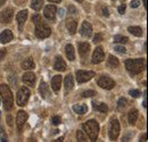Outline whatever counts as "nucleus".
<instances>
[{
  "instance_id": "f257e3e1",
  "label": "nucleus",
  "mask_w": 148,
  "mask_h": 142,
  "mask_svg": "<svg viewBox=\"0 0 148 142\" xmlns=\"http://www.w3.org/2000/svg\"><path fill=\"white\" fill-rule=\"evenodd\" d=\"M146 60L145 58H139V59H128L125 60V67L131 74H140L145 70Z\"/></svg>"
},
{
  "instance_id": "f03ea898",
  "label": "nucleus",
  "mask_w": 148,
  "mask_h": 142,
  "mask_svg": "<svg viewBox=\"0 0 148 142\" xmlns=\"http://www.w3.org/2000/svg\"><path fill=\"white\" fill-rule=\"evenodd\" d=\"M0 96L3 100V107L6 110H10L13 108V104H14V97L13 93L9 89L8 85L6 84H1L0 85Z\"/></svg>"
},
{
  "instance_id": "7ed1b4c3",
  "label": "nucleus",
  "mask_w": 148,
  "mask_h": 142,
  "mask_svg": "<svg viewBox=\"0 0 148 142\" xmlns=\"http://www.w3.org/2000/svg\"><path fill=\"white\" fill-rule=\"evenodd\" d=\"M82 128L88 134V137L91 141L97 140V137H98V133H99V124H98L97 121H95V119L88 121L87 123L82 125Z\"/></svg>"
},
{
  "instance_id": "20e7f679",
  "label": "nucleus",
  "mask_w": 148,
  "mask_h": 142,
  "mask_svg": "<svg viewBox=\"0 0 148 142\" xmlns=\"http://www.w3.org/2000/svg\"><path fill=\"white\" fill-rule=\"evenodd\" d=\"M50 33H51V30H50V27L47 24L42 23L41 20L38 22L37 24H36V36L39 39L48 38V36H50Z\"/></svg>"
},
{
  "instance_id": "39448f33",
  "label": "nucleus",
  "mask_w": 148,
  "mask_h": 142,
  "mask_svg": "<svg viewBox=\"0 0 148 142\" xmlns=\"http://www.w3.org/2000/svg\"><path fill=\"white\" fill-rule=\"evenodd\" d=\"M29 98H30V90L25 87L21 88L19 91L17 92V97H16V102L18 106H25L29 101Z\"/></svg>"
},
{
  "instance_id": "423d86ee",
  "label": "nucleus",
  "mask_w": 148,
  "mask_h": 142,
  "mask_svg": "<svg viewBox=\"0 0 148 142\" xmlns=\"http://www.w3.org/2000/svg\"><path fill=\"white\" fill-rule=\"evenodd\" d=\"M97 83L98 85L101 88V89H105V90H111L115 87V82L114 80L107 76V75H101L98 80H97Z\"/></svg>"
},
{
  "instance_id": "0eeeda50",
  "label": "nucleus",
  "mask_w": 148,
  "mask_h": 142,
  "mask_svg": "<svg viewBox=\"0 0 148 142\" xmlns=\"http://www.w3.org/2000/svg\"><path fill=\"white\" fill-rule=\"evenodd\" d=\"M120 134V123L116 118H112L111 127H110V139L116 140Z\"/></svg>"
},
{
  "instance_id": "6e6552de",
  "label": "nucleus",
  "mask_w": 148,
  "mask_h": 142,
  "mask_svg": "<svg viewBox=\"0 0 148 142\" xmlns=\"http://www.w3.org/2000/svg\"><path fill=\"white\" fill-rule=\"evenodd\" d=\"M95 76V72H87V71H77L76 72V81L79 83H84L91 80Z\"/></svg>"
},
{
  "instance_id": "1a4fd4ad",
  "label": "nucleus",
  "mask_w": 148,
  "mask_h": 142,
  "mask_svg": "<svg viewBox=\"0 0 148 142\" xmlns=\"http://www.w3.org/2000/svg\"><path fill=\"white\" fill-rule=\"evenodd\" d=\"M14 17V10L13 8H6L0 13V22L1 23H10Z\"/></svg>"
},
{
  "instance_id": "9d476101",
  "label": "nucleus",
  "mask_w": 148,
  "mask_h": 142,
  "mask_svg": "<svg viewBox=\"0 0 148 142\" xmlns=\"http://www.w3.org/2000/svg\"><path fill=\"white\" fill-rule=\"evenodd\" d=\"M104 58H105V55H104L103 48L101 47H97L92 53V58H91L92 64H99V63H101L104 60Z\"/></svg>"
},
{
  "instance_id": "9b49d317",
  "label": "nucleus",
  "mask_w": 148,
  "mask_h": 142,
  "mask_svg": "<svg viewBox=\"0 0 148 142\" xmlns=\"http://www.w3.org/2000/svg\"><path fill=\"white\" fill-rule=\"evenodd\" d=\"M26 121H27V114L24 110H19L17 113V116H16V124L18 127V131H22L23 125L25 124Z\"/></svg>"
},
{
  "instance_id": "f8f14e48",
  "label": "nucleus",
  "mask_w": 148,
  "mask_h": 142,
  "mask_svg": "<svg viewBox=\"0 0 148 142\" xmlns=\"http://www.w3.org/2000/svg\"><path fill=\"white\" fill-rule=\"evenodd\" d=\"M80 33L81 36H86V38H89L92 34V26L90 23H88L87 20H84L81 25V29H80Z\"/></svg>"
},
{
  "instance_id": "ddd939ff",
  "label": "nucleus",
  "mask_w": 148,
  "mask_h": 142,
  "mask_svg": "<svg viewBox=\"0 0 148 142\" xmlns=\"http://www.w3.org/2000/svg\"><path fill=\"white\" fill-rule=\"evenodd\" d=\"M56 6L54 5H49L45 8V16L46 18H48L49 20H55L56 17Z\"/></svg>"
},
{
  "instance_id": "4468645a",
  "label": "nucleus",
  "mask_w": 148,
  "mask_h": 142,
  "mask_svg": "<svg viewBox=\"0 0 148 142\" xmlns=\"http://www.w3.org/2000/svg\"><path fill=\"white\" fill-rule=\"evenodd\" d=\"M23 82L30 87H33L36 83V75L32 72H27L23 75Z\"/></svg>"
},
{
  "instance_id": "2eb2a0df",
  "label": "nucleus",
  "mask_w": 148,
  "mask_h": 142,
  "mask_svg": "<svg viewBox=\"0 0 148 142\" xmlns=\"http://www.w3.org/2000/svg\"><path fill=\"white\" fill-rule=\"evenodd\" d=\"M77 48H79V53L81 55V57H86L89 51H90V44L88 42H80L77 43Z\"/></svg>"
},
{
  "instance_id": "dca6fc26",
  "label": "nucleus",
  "mask_w": 148,
  "mask_h": 142,
  "mask_svg": "<svg viewBox=\"0 0 148 142\" xmlns=\"http://www.w3.org/2000/svg\"><path fill=\"white\" fill-rule=\"evenodd\" d=\"M54 68L58 72H64L66 70V63L64 61V59L62 57H56L55 64H54Z\"/></svg>"
},
{
  "instance_id": "f3484780",
  "label": "nucleus",
  "mask_w": 148,
  "mask_h": 142,
  "mask_svg": "<svg viewBox=\"0 0 148 142\" xmlns=\"http://www.w3.org/2000/svg\"><path fill=\"white\" fill-rule=\"evenodd\" d=\"M13 33H12V31L10 30H5L1 34H0V42L1 43H8L9 41H12L13 40Z\"/></svg>"
},
{
  "instance_id": "a211bd4d",
  "label": "nucleus",
  "mask_w": 148,
  "mask_h": 142,
  "mask_svg": "<svg viewBox=\"0 0 148 142\" xmlns=\"http://www.w3.org/2000/svg\"><path fill=\"white\" fill-rule=\"evenodd\" d=\"M26 18H27V10H21L18 14H17V16H16V19H17V22H18L19 30H22V27H23V24L25 23Z\"/></svg>"
},
{
  "instance_id": "6ab92c4d",
  "label": "nucleus",
  "mask_w": 148,
  "mask_h": 142,
  "mask_svg": "<svg viewBox=\"0 0 148 142\" xmlns=\"http://www.w3.org/2000/svg\"><path fill=\"white\" fill-rule=\"evenodd\" d=\"M60 84H62V76L60 75H56L51 79V89L54 91H59L60 89Z\"/></svg>"
},
{
  "instance_id": "aec40b11",
  "label": "nucleus",
  "mask_w": 148,
  "mask_h": 142,
  "mask_svg": "<svg viewBox=\"0 0 148 142\" xmlns=\"http://www.w3.org/2000/svg\"><path fill=\"white\" fill-rule=\"evenodd\" d=\"M39 91H40V94L42 98H47L50 93V90H49V85L46 83V82H41L40 83V87H39Z\"/></svg>"
},
{
  "instance_id": "412c9836",
  "label": "nucleus",
  "mask_w": 148,
  "mask_h": 142,
  "mask_svg": "<svg viewBox=\"0 0 148 142\" xmlns=\"http://www.w3.org/2000/svg\"><path fill=\"white\" fill-rule=\"evenodd\" d=\"M65 53H66V57L69 58V60L73 61L75 59V53H74V47L72 44H66L65 47Z\"/></svg>"
},
{
  "instance_id": "4be33fe9",
  "label": "nucleus",
  "mask_w": 148,
  "mask_h": 142,
  "mask_svg": "<svg viewBox=\"0 0 148 142\" xmlns=\"http://www.w3.org/2000/svg\"><path fill=\"white\" fill-rule=\"evenodd\" d=\"M21 66L23 70H32V68H34V61L32 58H26L25 60L22 61Z\"/></svg>"
},
{
  "instance_id": "5701e85b",
  "label": "nucleus",
  "mask_w": 148,
  "mask_h": 142,
  "mask_svg": "<svg viewBox=\"0 0 148 142\" xmlns=\"http://www.w3.org/2000/svg\"><path fill=\"white\" fill-rule=\"evenodd\" d=\"M66 27H67L70 34H74L75 31H76L77 24H76V22H75L74 19H69V20L66 22Z\"/></svg>"
},
{
  "instance_id": "b1692460",
  "label": "nucleus",
  "mask_w": 148,
  "mask_h": 142,
  "mask_svg": "<svg viewBox=\"0 0 148 142\" xmlns=\"http://www.w3.org/2000/svg\"><path fill=\"white\" fill-rule=\"evenodd\" d=\"M73 110L79 115H84L88 111V106L87 105H74Z\"/></svg>"
},
{
  "instance_id": "393cba45",
  "label": "nucleus",
  "mask_w": 148,
  "mask_h": 142,
  "mask_svg": "<svg viewBox=\"0 0 148 142\" xmlns=\"http://www.w3.org/2000/svg\"><path fill=\"white\" fill-rule=\"evenodd\" d=\"M64 84H65V89L67 90H71L73 88L74 85V81H73V76L71 74H69L66 77H65V81H64Z\"/></svg>"
},
{
  "instance_id": "a878e982",
  "label": "nucleus",
  "mask_w": 148,
  "mask_h": 142,
  "mask_svg": "<svg viewBox=\"0 0 148 142\" xmlns=\"http://www.w3.org/2000/svg\"><path fill=\"white\" fill-rule=\"evenodd\" d=\"M92 107L95 110H98L100 113H107L108 107L106 104H97V102H92Z\"/></svg>"
},
{
  "instance_id": "bb28decb",
  "label": "nucleus",
  "mask_w": 148,
  "mask_h": 142,
  "mask_svg": "<svg viewBox=\"0 0 148 142\" xmlns=\"http://www.w3.org/2000/svg\"><path fill=\"white\" fill-rule=\"evenodd\" d=\"M128 31H129L132 36H143V30H141V27H139V26H130L129 29H128Z\"/></svg>"
},
{
  "instance_id": "cd10ccee",
  "label": "nucleus",
  "mask_w": 148,
  "mask_h": 142,
  "mask_svg": "<svg viewBox=\"0 0 148 142\" xmlns=\"http://www.w3.org/2000/svg\"><path fill=\"white\" fill-rule=\"evenodd\" d=\"M138 119V110L137 109H131L129 113V123L134 124Z\"/></svg>"
},
{
  "instance_id": "c85d7f7f",
  "label": "nucleus",
  "mask_w": 148,
  "mask_h": 142,
  "mask_svg": "<svg viewBox=\"0 0 148 142\" xmlns=\"http://www.w3.org/2000/svg\"><path fill=\"white\" fill-rule=\"evenodd\" d=\"M107 65H108V67H111V68H115V67H117V66L120 65V63H119L117 58H115L114 56H110V57H108V60H107Z\"/></svg>"
},
{
  "instance_id": "c756f323",
  "label": "nucleus",
  "mask_w": 148,
  "mask_h": 142,
  "mask_svg": "<svg viewBox=\"0 0 148 142\" xmlns=\"http://www.w3.org/2000/svg\"><path fill=\"white\" fill-rule=\"evenodd\" d=\"M43 5V0H32V3H31V7L34 9V10H40L41 7Z\"/></svg>"
},
{
  "instance_id": "7c9ffc66",
  "label": "nucleus",
  "mask_w": 148,
  "mask_h": 142,
  "mask_svg": "<svg viewBox=\"0 0 148 142\" xmlns=\"http://www.w3.org/2000/svg\"><path fill=\"white\" fill-rule=\"evenodd\" d=\"M114 41H115L116 43H122V44H124V43L128 42V38H127V36H114Z\"/></svg>"
},
{
  "instance_id": "2f4dec72",
  "label": "nucleus",
  "mask_w": 148,
  "mask_h": 142,
  "mask_svg": "<svg viewBox=\"0 0 148 142\" xmlns=\"http://www.w3.org/2000/svg\"><path fill=\"white\" fill-rule=\"evenodd\" d=\"M76 138H77L79 141H81V142L88 141V138L84 135L83 131H77V132H76Z\"/></svg>"
},
{
  "instance_id": "473e14b6",
  "label": "nucleus",
  "mask_w": 148,
  "mask_h": 142,
  "mask_svg": "<svg viewBox=\"0 0 148 142\" xmlns=\"http://www.w3.org/2000/svg\"><path fill=\"white\" fill-rule=\"evenodd\" d=\"M125 106H127V99L125 98H120L119 101H117V108L120 110H122L123 108H125Z\"/></svg>"
},
{
  "instance_id": "72a5a7b5",
  "label": "nucleus",
  "mask_w": 148,
  "mask_h": 142,
  "mask_svg": "<svg viewBox=\"0 0 148 142\" xmlns=\"http://www.w3.org/2000/svg\"><path fill=\"white\" fill-rule=\"evenodd\" d=\"M95 94H96V92L93 90H89V91H84L82 93V97L83 98H89V97H93Z\"/></svg>"
},
{
  "instance_id": "f704fd0d",
  "label": "nucleus",
  "mask_w": 148,
  "mask_h": 142,
  "mask_svg": "<svg viewBox=\"0 0 148 142\" xmlns=\"http://www.w3.org/2000/svg\"><path fill=\"white\" fill-rule=\"evenodd\" d=\"M129 93H130V96L133 97V98H138V97L140 96V91H139V90H131Z\"/></svg>"
},
{
  "instance_id": "c9c22d12",
  "label": "nucleus",
  "mask_w": 148,
  "mask_h": 142,
  "mask_svg": "<svg viewBox=\"0 0 148 142\" xmlns=\"http://www.w3.org/2000/svg\"><path fill=\"white\" fill-rule=\"evenodd\" d=\"M101 40H103V34L98 33V34H96L95 38H93V43H99Z\"/></svg>"
},
{
  "instance_id": "e433bc0d",
  "label": "nucleus",
  "mask_w": 148,
  "mask_h": 142,
  "mask_svg": "<svg viewBox=\"0 0 148 142\" xmlns=\"http://www.w3.org/2000/svg\"><path fill=\"white\" fill-rule=\"evenodd\" d=\"M115 50L116 51H119V53H125V48L124 47H122V46H115Z\"/></svg>"
},
{
  "instance_id": "4c0bfd02",
  "label": "nucleus",
  "mask_w": 148,
  "mask_h": 142,
  "mask_svg": "<svg viewBox=\"0 0 148 142\" xmlns=\"http://www.w3.org/2000/svg\"><path fill=\"white\" fill-rule=\"evenodd\" d=\"M51 122H53V124L54 125H58L59 123H60V117H59V116H55V117H53Z\"/></svg>"
},
{
  "instance_id": "58836bf2",
  "label": "nucleus",
  "mask_w": 148,
  "mask_h": 142,
  "mask_svg": "<svg viewBox=\"0 0 148 142\" xmlns=\"http://www.w3.org/2000/svg\"><path fill=\"white\" fill-rule=\"evenodd\" d=\"M101 14H103L104 16H106V17L110 16V12H108V9H107L106 7H101Z\"/></svg>"
},
{
  "instance_id": "ea45409f",
  "label": "nucleus",
  "mask_w": 148,
  "mask_h": 142,
  "mask_svg": "<svg viewBox=\"0 0 148 142\" xmlns=\"http://www.w3.org/2000/svg\"><path fill=\"white\" fill-rule=\"evenodd\" d=\"M140 6V2L138 1V0H132L131 1V7L132 8H137V7H139Z\"/></svg>"
},
{
  "instance_id": "a19ab883",
  "label": "nucleus",
  "mask_w": 148,
  "mask_h": 142,
  "mask_svg": "<svg viewBox=\"0 0 148 142\" xmlns=\"http://www.w3.org/2000/svg\"><path fill=\"white\" fill-rule=\"evenodd\" d=\"M125 8H127V6H125V3H123V5H121V6L119 7V13H120V14H124V12H125Z\"/></svg>"
},
{
  "instance_id": "79ce46f5",
  "label": "nucleus",
  "mask_w": 148,
  "mask_h": 142,
  "mask_svg": "<svg viewBox=\"0 0 148 142\" xmlns=\"http://www.w3.org/2000/svg\"><path fill=\"white\" fill-rule=\"evenodd\" d=\"M41 20V17H40V15H34L33 17H32V22L34 23V24H37L38 22H40Z\"/></svg>"
},
{
  "instance_id": "37998d69",
  "label": "nucleus",
  "mask_w": 148,
  "mask_h": 142,
  "mask_svg": "<svg viewBox=\"0 0 148 142\" xmlns=\"http://www.w3.org/2000/svg\"><path fill=\"white\" fill-rule=\"evenodd\" d=\"M6 56V50L5 49H2V50H0V60H2V58Z\"/></svg>"
},
{
  "instance_id": "c03bdc74",
  "label": "nucleus",
  "mask_w": 148,
  "mask_h": 142,
  "mask_svg": "<svg viewBox=\"0 0 148 142\" xmlns=\"http://www.w3.org/2000/svg\"><path fill=\"white\" fill-rule=\"evenodd\" d=\"M58 15H59V17H63V15H64V10H63V9H59Z\"/></svg>"
},
{
  "instance_id": "a18cd8bd",
  "label": "nucleus",
  "mask_w": 148,
  "mask_h": 142,
  "mask_svg": "<svg viewBox=\"0 0 148 142\" xmlns=\"http://www.w3.org/2000/svg\"><path fill=\"white\" fill-rule=\"evenodd\" d=\"M146 139H147V134H144V137L141 138V141H146Z\"/></svg>"
},
{
  "instance_id": "49530a36",
  "label": "nucleus",
  "mask_w": 148,
  "mask_h": 142,
  "mask_svg": "<svg viewBox=\"0 0 148 142\" xmlns=\"http://www.w3.org/2000/svg\"><path fill=\"white\" fill-rule=\"evenodd\" d=\"M5 2H6V0H0V7H1V6H2Z\"/></svg>"
},
{
  "instance_id": "de8ad7c7",
  "label": "nucleus",
  "mask_w": 148,
  "mask_h": 142,
  "mask_svg": "<svg viewBox=\"0 0 148 142\" xmlns=\"http://www.w3.org/2000/svg\"><path fill=\"white\" fill-rule=\"evenodd\" d=\"M50 2H60L62 0H49Z\"/></svg>"
},
{
  "instance_id": "09e8293b",
  "label": "nucleus",
  "mask_w": 148,
  "mask_h": 142,
  "mask_svg": "<svg viewBox=\"0 0 148 142\" xmlns=\"http://www.w3.org/2000/svg\"><path fill=\"white\" fill-rule=\"evenodd\" d=\"M57 142H60V141H63V137H60V138H58L57 140H56Z\"/></svg>"
},
{
  "instance_id": "8fccbe9b",
  "label": "nucleus",
  "mask_w": 148,
  "mask_h": 142,
  "mask_svg": "<svg viewBox=\"0 0 148 142\" xmlns=\"http://www.w3.org/2000/svg\"><path fill=\"white\" fill-rule=\"evenodd\" d=\"M3 133V130H2V127H1V125H0V134H2Z\"/></svg>"
},
{
  "instance_id": "3c124183",
  "label": "nucleus",
  "mask_w": 148,
  "mask_h": 142,
  "mask_svg": "<svg viewBox=\"0 0 148 142\" xmlns=\"http://www.w3.org/2000/svg\"><path fill=\"white\" fill-rule=\"evenodd\" d=\"M76 1H80V2H82V0H76Z\"/></svg>"
}]
</instances>
